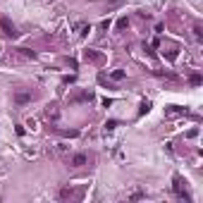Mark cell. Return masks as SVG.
<instances>
[{"mask_svg":"<svg viewBox=\"0 0 203 203\" xmlns=\"http://www.w3.org/2000/svg\"><path fill=\"white\" fill-rule=\"evenodd\" d=\"M0 26H3V33H5V36H10V38H17V29H14V24L7 19V17H3V19H0Z\"/></svg>","mask_w":203,"mask_h":203,"instance_id":"cell-1","label":"cell"},{"mask_svg":"<svg viewBox=\"0 0 203 203\" xmlns=\"http://www.w3.org/2000/svg\"><path fill=\"white\" fill-rule=\"evenodd\" d=\"M175 191H177V196H179V198H184V196L189 198V194L184 191V184H182V177H175Z\"/></svg>","mask_w":203,"mask_h":203,"instance_id":"cell-2","label":"cell"},{"mask_svg":"<svg viewBox=\"0 0 203 203\" xmlns=\"http://www.w3.org/2000/svg\"><path fill=\"white\" fill-rule=\"evenodd\" d=\"M31 100H33L31 93H14V103L17 105H24V103H31Z\"/></svg>","mask_w":203,"mask_h":203,"instance_id":"cell-3","label":"cell"},{"mask_svg":"<svg viewBox=\"0 0 203 203\" xmlns=\"http://www.w3.org/2000/svg\"><path fill=\"white\" fill-rule=\"evenodd\" d=\"M74 31H77L79 36H86V33H88V24H86V22H79V24H74Z\"/></svg>","mask_w":203,"mask_h":203,"instance_id":"cell-4","label":"cell"},{"mask_svg":"<svg viewBox=\"0 0 203 203\" xmlns=\"http://www.w3.org/2000/svg\"><path fill=\"white\" fill-rule=\"evenodd\" d=\"M72 165H74V167H81V165H86V155H84V153L74 155V158H72Z\"/></svg>","mask_w":203,"mask_h":203,"instance_id":"cell-5","label":"cell"},{"mask_svg":"<svg viewBox=\"0 0 203 203\" xmlns=\"http://www.w3.org/2000/svg\"><path fill=\"white\" fill-rule=\"evenodd\" d=\"M86 60H91V62H98V60H100V55H96V53L86 50Z\"/></svg>","mask_w":203,"mask_h":203,"instance_id":"cell-6","label":"cell"},{"mask_svg":"<svg viewBox=\"0 0 203 203\" xmlns=\"http://www.w3.org/2000/svg\"><path fill=\"white\" fill-rule=\"evenodd\" d=\"M19 53L24 55V58H31V60L36 58V53H31V50H26V48H19Z\"/></svg>","mask_w":203,"mask_h":203,"instance_id":"cell-7","label":"cell"},{"mask_svg":"<svg viewBox=\"0 0 203 203\" xmlns=\"http://www.w3.org/2000/svg\"><path fill=\"white\" fill-rule=\"evenodd\" d=\"M115 127H117V122H115V120H110V122H105V132H113Z\"/></svg>","mask_w":203,"mask_h":203,"instance_id":"cell-8","label":"cell"},{"mask_svg":"<svg viewBox=\"0 0 203 203\" xmlns=\"http://www.w3.org/2000/svg\"><path fill=\"white\" fill-rule=\"evenodd\" d=\"M113 79H117V81L124 79V72H122V69H115V72H113Z\"/></svg>","mask_w":203,"mask_h":203,"instance_id":"cell-9","label":"cell"},{"mask_svg":"<svg viewBox=\"0 0 203 203\" xmlns=\"http://www.w3.org/2000/svg\"><path fill=\"white\" fill-rule=\"evenodd\" d=\"M69 196H72V189H62L60 191V198H69Z\"/></svg>","mask_w":203,"mask_h":203,"instance_id":"cell-10","label":"cell"},{"mask_svg":"<svg viewBox=\"0 0 203 203\" xmlns=\"http://www.w3.org/2000/svg\"><path fill=\"white\" fill-rule=\"evenodd\" d=\"M194 36H196V38H198V41H201V26H198V24L194 26Z\"/></svg>","mask_w":203,"mask_h":203,"instance_id":"cell-11","label":"cell"},{"mask_svg":"<svg viewBox=\"0 0 203 203\" xmlns=\"http://www.w3.org/2000/svg\"><path fill=\"white\" fill-rule=\"evenodd\" d=\"M117 26H120V29H124V26H129V22H127V19H124V17H122V19H120V22H117Z\"/></svg>","mask_w":203,"mask_h":203,"instance_id":"cell-12","label":"cell"},{"mask_svg":"<svg viewBox=\"0 0 203 203\" xmlns=\"http://www.w3.org/2000/svg\"><path fill=\"white\" fill-rule=\"evenodd\" d=\"M108 3H113V5H115V3H120V0H108Z\"/></svg>","mask_w":203,"mask_h":203,"instance_id":"cell-13","label":"cell"}]
</instances>
